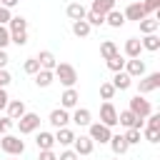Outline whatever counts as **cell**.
I'll use <instances>...</instances> for the list:
<instances>
[{
    "label": "cell",
    "instance_id": "1",
    "mask_svg": "<svg viewBox=\"0 0 160 160\" xmlns=\"http://www.w3.org/2000/svg\"><path fill=\"white\" fill-rule=\"evenodd\" d=\"M52 75H55L65 88H75V82H78V70H75L70 62H58V65L52 68Z\"/></svg>",
    "mask_w": 160,
    "mask_h": 160
},
{
    "label": "cell",
    "instance_id": "2",
    "mask_svg": "<svg viewBox=\"0 0 160 160\" xmlns=\"http://www.w3.org/2000/svg\"><path fill=\"white\" fill-rule=\"evenodd\" d=\"M0 148H2V152H8V155H22L25 152V142L18 138V135H10V132H5L2 138H0Z\"/></svg>",
    "mask_w": 160,
    "mask_h": 160
},
{
    "label": "cell",
    "instance_id": "3",
    "mask_svg": "<svg viewBox=\"0 0 160 160\" xmlns=\"http://www.w3.org/2000/svg\"><path fill=\"white\" fill-rule=\"evenodd\" d=\"M40 128V115L38 112H25L22 118H18V130L20 135H30Z\"/></svg>",
    "mask_w": 160,
    "mask_h": 160
},
{
    "label": "cell",
    "instance_id": "4",
    "mask_svg": "<svg viewBox=\"0 0 160 160\" xmlns=\"http://www.w3.org/2000/svg\"><path fill=\"white\" fill-rule=\"evenodd\" d=\"M88 135H90V140L92 142H108L110 140V135H112V130L108 128V125H102V122H90L88 125Z\"/></svg>",
    "mask_w": 160,
    "mask_h": 160
},
{
    "label": "cell",
    "instance_id": "5",
    "mask_svg": "<svg viewBox=\"0 0 160 160\" xmlns=\"http://www.w3.org/2000/svg\"><path fill=\"white\" fill-rule=\"evenodd\" d=\"M128 110H132L138 118L145 120V118L152 112V105H150V100H145L142 95H135V98H130V108H128Z\"/></svg>",
    "mask_w": 160,
    "mask_h": 160
},
{
    "label": "cell",
    "instance_id": "6",
    "mask_svg": "<svg viewBox=\"0 0 160 160\" xmlns=\"http://www.w3.org/2000/svg\"><path fill=\"white\" fill-rule=\"evenodd\" d=\"M160 88V72H150V75H142L140 82H138V95H145V92H152Z\"/></svg>",
    "mask_w": 160,
    "mask_h": 160
},
{
    "label": "cell",
    "instance_id": "7",
    "mask_svg": "<svg viewBox=\"0 0 160 160\" xmlns=\"http://www.w3.org/2000/svg\"><path fill=\"white\" fill-rule=\"evenodd\" d=\"M100 122L108 125V128H115V125H118V110H115V105H112L110 100H105V102L100 105Z\"/></svg>",
    "mask_w": 160,
    "mask_h": 160
},
{
    "label": "cell",
    "instance_id": "8",
    "mask_svg": "<svg viewBox=\"0 0 160 160\" xmlns=\"http://www.w3.org/2000/svg\"><path fill=\"white\" fill-rule=\"evenodd\" d=\"M118 122L125 125V128H140V130H142V125H145V120L138 118L132 110H122V112H118Z\"/></svg>",
    "mask_w": 160,
    "mask_h": 160
},
{
    "label": "cell",
    "instance_id": "9",
    "mask_svg": "<svg viewBox=\"0 0 160 160\" xmlns=\"http://www.w3.org/2000/svg\"><path fill=\"white\" fill-rule=\"evenodd\" d=\"M92 148H95V142L90 140V135H75V140H72V150H75L78 155H90Z\"/></svg>",
    "mask_w": 160,
    "mask_h": 160
},
{
    "label": "cell",
    "instance_id": "10",
    "mask_svg": "<svg viewBox=\"0 0 160 160\" xmlns=\"http://www.w3.org/2000/svg\"><path fill=\"white\" fill-rule=\"evenodd\" d=\"M130 78H142L145 75V60H140V58H130V60H125V68H122Z\"/></svg>",
    "mask_w": 160,
    "mask_h": 160
},
{
    "label": "cell",
    "instance_id": "11",
    "mask_svg": "<svg viewBox=\"0 0 160 160\" xmlns=\"http://www.w3.org/2000/svg\"><path fill=\"white\" fill-rule=\"evenodd\" d=\"M48 122H50L52 128H65V125L70 122V115H68L65 108H55V110L48 115Z\"/></svg>",
    "mask_w": 160,
    "mask_h": 160
},
{
    "label": "cell",
    "instance_id": "12",
    "mask_svg": "<svg viewBox=\"0 0 160 160\" xmlns=\"http://www.w3.org/2000/svg\"><path fill=\"white\" fill-rule=\"evenodd\" d=\"M70 120H72L78 128H88V125L92 122V115H90L88 108H75V112L70 115Z\"/></svg>",
    "mask_w": 160,
    "mask_h": 160
},
{
    "label": "cell",
    "instance_id": "13",
    "mask_svg": "<svg viewBox=\"0 0 160 160\" xmlns=\"http://www.w3.org/2000/svg\"><path fill=\"white\" fill-rule=\"evenodd\" d=\"M35 145H38V150H52L55 148V135L48 132V130H40L35 135Z\"/></svg>",
    "mask_w": 160,
    "mask_h": 160
},
{
    "label": "cell",
    "instance_id": "14",
    "mask_svg": "<svg viewBox=\"0 0 160 160\" xmlns=\"http://www.w3.org/2000/svg\"><path fill=\"white\" fill-rule=\"evenodd\" d=\"M125 20H142V18H148V12H145V8H142V2H130L128 8H125Z\"/></svg>",
    "mask_w": 160,
    "mask_h": 160
},
{
    "label": "cell",
    "instance_id": "15",
    "mask_svg": "<svg viewBox=\"0 0 160 160\" xmlns=\"http://www.w3.org/2000/svg\"><path fill=\"white\" fill-rule=\"evenodd\" d=\"M78 100H80L78 90H75V88H68V90L60 95V108H65V110H70V108H78Z\"/></svg>",
    "mask_w": 160,
    "mask_h": 160
},
{
    "label": "cell",
    "instance_id": "16",
    "mask_svg": "<svg viewBox=\"0 0 160 160\" xmlns=\"http://www.w3.org/2000/svg\"><path fill=\"white\" fill-rule=\"evenodd\" d=\"M8 118H12V120H18V118H22L28 110H25V102L22 100H8Z\"/></svg>",
    "mask_w": 160,
    "mask_h": 160
},
{
    "label": "cell",
    "instance_id": "17",
    "mask_svg": "<svg viewBox=\"0 0 160 160\" xmlns=\"http://www.w3.org/2000/svg\"><path fill=\"white\" fill-rule=\"evenodd\" d=\"M72 140H75V132L65 125V128H58V132H55V142H60L62 148H68V145H72Z\"/></svg>",
    "mask_w": 160,
    "mask_h": 160
},
{
    "label": "cell",
    "instance_id": "18",
    "mask_svg": "<svg viewBox=\"0 0 160 160\" xmlns=\"http://www.w3.org/2000/svg\"><path fill=\"white\" fill-rule=\"evenodd\" d=\"M140 52H142L140 38H128V40H125V55H128V58H140Z\"/></svg>",
    "mask_w": 160,
    "mask_h": 160
},
{
    "label": "cell",
    "instance_id": "19",
    "mask_svg": "<svg viewBox=\"0 0 160 160\" xmlns=\"http://www.w3.org/2000/svg\"><path fill=\"white\" fill-rule=\"evenodd\" d=\"M38 62H40L42 70H52V68L58 65V60H55V55H52L50 50H40V52H38Z\"/></svg>",
    "mask_w": 160,
    "mask_h": 160
},
{
    "label": "cell",
    "instance_id": "20",
    "mask_svg": "<svg viewBox=\"0 0 160 160\" xmlns=\"http://www.w3.org/2000/svg\"><path fill=\"white\" fill-rule=\"evenodd\" d=\"M130 85H132V78H130L125 70L115 72V78H112V88H115V90H128Z\"/></svg>",
    "mask_w": 160,
    "mask_h": 160
},
{
    "label": "cell",
    "instance_id": "21",
    "mask_svg": "<svg viewBox=\"0 0 160 160\" xmlns=\"http://www.w3.org/2000/svg\"><path fill=\"white\" fill-rule=\"evenodd\" d=\"M108 142H110V148H112V152H115V155H125V152H128V148H130V145L125 142V138H122V135H110V140H108Z\"/></svg>",
    "mask_w": 160,
    "mask_h": 160
},
{
    "label": "cell",
    "instance_id": "22",
    "mask_svg": "<svg viewBox=\"0 0 160 160\" xmlns=\"http://www.w3.org/2000/svg\"><path fill=\"white\" fill-rule=\"evenodd\" d=\"M138 22H140V32H142V35L158 32V28H160V20H158V18H142V20H138Z\"/></svg>",
    "mask_w": 160,
    "mask_h": 160
},
{
    "label": "cell",
    "instance_id": "23",
    "mask_svg": "<svg viewBox=\"0 0 160 160\" xmlns=\"http://www.w3.org/2000/svg\"><path fill=\"white\" fill-rule=\"evenodd\" d=\"M65 12H68L70 20H85V12H88V10H85V5H80V2H70Z\"/></svg>",
    "mask_w": 160,
    "mask_h": 160
},
{
    "label": "cell",
    "instance_id": "24",
    "mask_svg": "<svg viewBox=\"0 0 160 160\" xmlns=\"http://www.w3.org/2000/svg\"><path fill=\"white\" fill-rule=\"evenodd\" d=\"M105 25H110V28H122V25H125V15H122L120 10H110V12L105 15Z\"/></svg>",
    "mask_w": 160,
    "mask_h": 160
},
{
    "label": "cell",
    "instance_id": "25",
    "mask_svg": "<svg viewBox=\"0 0 160 160\" xmlns=\"http://www.w3.org/2000/svg\"><path fill=\"white\" fill-rule=\"evenodd\" d=\"M140 45H142V50H150V52L160 50V38H158V32H150V35H145V38L140 40Z\"/></svg>",
    "mask_w": 160,
    "mask_h": 160
},
{
    "label": "cell",
    "instance_id": "26",
    "mask_svg": "<svg viewBox=\"0 0 160 160\" xmlns=\"http://www.w3.org/2000/svg\"><path fill=\"white\" fill-rule=\"evenodd\" d=\"M52 80H55L52 70H42V68H40V70L35 72V85H38V88H48Z\"/></svg>",
    "mask_w": 160,
    "mask_h": 160
},
{
    "label": "cell",
    "instance_id": "27",
    "mask_svg": "<svg viewBox=\"0 0 160 160\" xmlns=\"http://www.w3.org/2000/svg\"><path fill=\"white\" fill-rule=\"evenodd\" d=\"M92 12H100V15H108L110 10H115V0H92Z\"/></svg>",
    "mask_w": 160,
    "mask_h": 160
},
{
    "label": "cell",
    "instance_id": "28",
    "mask_svg": "<svg viewBox=\"0 0 160 160\" xmlns=\"http://www.w3.org/2000/svg\"><path fill=\"white\" fill-rule=\"evenodd\" d=\"M8 30H10V32H20V30H28V20H25L22 15H15V18H10V22H8Z\"/></svg>",
    "mask_w": 160,
    "mask_h": 160
},
{
    "label": "cell",
    "instance_id": "29",
    "mask_svg": "<svg viewBox=\"0 0 160 160\" xmlns=\"http://www.w3.org/2000/svg\"><path fill=\"white\" fill-rule=\"evenodd\" d=\"M90 25H88V20H72V32L78 35V38H88L90 35Z\"/></svg>",
    "mask_w": 160,
    "mask_h": 160
},
{
    "label": "cell",
    "instance_id": "30",
    "mask_svg": "<svg viewBox=\"0 0 160 160\" xmlns=\"http://www.w3.org/2000/svg\"><path fill=\"white\" fill-rule=\"evenodd\" d=\"M115 52H120V50H118V45H115L112 40H102V42H100V55H102L105 60H108V58H112Z\"/></svg>",
    "mask_w": 160,
    "mask_h": 160
},
{
    "label": "cell",
    "instance_id": "31",
    "mask_svg": "<svg viewBox=\"0 0 160 160\" xmlns=\"http://www.w3.org/2000/svg\"><path fill=\"white\" fill-rule=\"evenodd\" d=\"M105 62H108V70H112V72H120V70L125 68V60H122V55H120V52H115V55H112V58H108Z\"/></svg>",
    "mask_w": 160,
    "mask_h": 160
},
{
    "label": "cell",
    "instance_id": "32",
    "mask_svg": "<svg viewBox=\"0 0 160 160\" xmlns=\"http://www.w3.org/2000/svg\"><path fill=\"white\" fill-rule=\"evenodd\" d=\"M85 20H88V25H90V28H100V25H105V15L92 12V10H88V12H85Z\"/></svg>",
    "mask_w": 160,
    "mask_h": 160
},
{
    "label": "cell",
    "instance_id": "33",
    "mask_svg": "<svg viewBox=\"0 0 160 160\" xmlns=\"http://www.w3.org/2000/svg\"><path fill=\"white\" fill-rule=\"evenodd\" d=\"M122 138H125L128 145H138V142H140V128H128Z\"/></svg>",
    "mask_w": 160,
    "mask_h": 160
},
{
    "label": "cell",
    "instance_id": "34",
    "mask_svg": "<svg viewBox=\"0 0 160 160\" xmlns=\"http://www.w3.org/2000/svg\"><path fill=\"white\" fill-rule=\"evenodd\" d=\"M115 88H112V82H100V98L102 100H112L115 98Z\"/></svg>",
    "mask_w": 160,
    "mask_h": 160
},
{
    "label": "cell",
    "instance_id": "35",
    "mask_svg": "<svg viewBox=\"0 0 160 160\" xmlns=\"http://www.w3.org/2000/svg\"><path fill=\"white\" fill-rule=\"evenodd\" d=\"M22 70H25L28 75H35V72L40 70V62H38V58H28V60L22 62Z\"/></svg>",
    "mask_w": 160,
    "mask_h": 160
},
{
    "label": "cell",
    "instance_id": "36",
    "mask_svg": "<svg viewBox=\"0 0 160 160\" xmlns=\"http://www.w3.org/2000/svg\"><path fill=\"white\" fill-rule=\"evenodd\" d=\"M10 42H15L18 48L28 42V30H20V32H10Z\"/></svg>",
    "mask_w": 160,
    "mask_h": 160
},
{
    "label": "cell",
    "instance_id": "37",
    "mask_svg": "<svg viewBox=\"0 0 160 160\" xmlns=\"http://www.w3.org/2000/svg\"><path fill=\"white\" fill-rule=\"evenodd\" d=\"M10 45V30H8V25H0V50H5Z\"/></svg>",
    "mask_w": 160,
    "mask_h": 160
},
{
    "label": "cell",
    "instance_id": "38",
    "mask_svg": "<svg viewBox=\"0 0 160 160\" xmlns=\"http://www.w3.org/2000/svg\"><path fill=\"white\" fill-rule=\"evenodd\" d=\"M145 120H148V125H145V128H152V130H160V112H150V115H148Z\"/></svg>",
    "mask_w": 160,
    "mask_h": 160
},
{
    "label": "cell",
    "instance_id": "39",
    "mask_svg": "<svg viewBox=\"0 0 160 160\" xmlns=\"http://www.w3.org/2000/svg\"><path fill=\"white\" fill-rule=\"evenodd\" d=\"M12 125H15V120H12V118H8V115H5V118H0V135L10 132V128H12Z\"/></svg>",
    "mask_w": 160,
    "mask_h": 160
},
{
    "label": "cell",
    "instance_id": "40",
    "mask_svg": "<svg viewBox=\"0 0 160 160\" xmlns=\"http://www.w3.org/2000/svg\"><path fill=\"white\" fill-rule=\"evenodd\" d=\"M142 128H145V125H142ZM158 138H160V130H152V128H145V140H148V142H160Z\"/></svg>",
    "mask_w": 160,
    "mask_h": 160
},
{
    "label": "cell",
    "instance_id": "41",
    "mask_svg": "<svg viewBox=\"0 0 160 160\" xmlns=\"http://www.w3.org/2000/svg\"><path fill=\"white\" fill-rule=\"evenodd\" d=\"M142 8H145V12H158L160 10V0H145Z\"/></svg>",
    "mask_w": 160,
    "mask_h": 160
},
{
    "label": "cell",
    "instance_id": "42",
    "mask_svg": "<svg viewBox=\"0 0 160 160\" xmlns=\"http://www.w3.org/2000/svg\"><path fill=\"white\" fill-rule=\"evenodd\" d=\"M58 160H80V155H78L75 150H62V152L58 155Z\"/></svg>",
    "mask_w": 160,
    "mask_h": 160
},
{
    "label": "cell",
    "instance_id": "43",
    "mask_svg": "<svg viewBox=\"0 0 160 160\" xmlns=\"http://www.w3.org/2000/svg\"><path fill=\"white\" fill-rule=\"evenodd\" d=\"M10 18H12V15H10V10L0 5V25H8V22H10Z\"/></svg>",
    "mask_w": 160,
    "mask_h": 160
},
{
    "label": "cell",
    "instance_id": "44",
    "mask_svg": "<svg viewBox=\"0 0 160 160\" xmlns=\"http://www.w3.org/2000/svg\"><path fill=\"white\" fill-rule=\"evenodd\" d=\"M10 85V72L5 68H0V88H8Z\"/></svg>",
    "mask_w": 160,
    "mask_h": 160
},
{
    "label": "cell",
    "instance_id": "45",
    "mask_svg": "<svg viewBox=\"0 0 160 160\" xmlns=\"http://www.w3.org/2000/svg\"><path fill=\"white\" fill-rule=\"evenodd\" d=\"M38 160H58V155H55L52 150H40V155H38Z\"/></svg>",
    "mask_w": 160,
    "mask_h": 160
},
{
    "label": "cell",
    "instance_id": "46",
    "mask_svg": "<svg viewBox=\"0 0 160 160\" xmlns=\"http://www.w3.org/2000/svg\"><path fill=\"white\" fill-rule=\"evenodd\" d=\"M8 100H10V98H8L5 88H0V110H5V108H8Z\"/></svg>",
    "mask_w": 160,
    "mask_h": 160
},
{
    "label": "cell",
    "instance_id": "47",
    "mask_svg": "<svg viewBox=\"0 0 160 160\" xmlns=\"http://www.w3.org/2000/svg\"><path fill=\"white\" fill-rule=\"evenodd\" d=\"M18 2H20V0H0V5H2V8H8V10H10V8H15Z\"/></svg>",
    "mask_w": 160,
    "mask_h": 160
},
{
    "label": "cell",
    "instance_id": "48",
    "mask_svg": "<svg viewBox=\"0 0 160 160\" xmlns=\"http://www.w3.org/2000/svg\"><path fill=\"white\" fill-rule=\"evenodd\" d=\"M8 60H10V58H8V52H5V50H0V68H5V65H8Z\"/></svg>",
    "mask_w": 160,
    "mask_h": 160
},
{
    "label": "cell",
    "instance_id": "49",
    "mask_svg": "<svg viewBox=\"0 0 160 160\" xmlns=\"http://www.w3.org/2000/svg\"><path fill=\"white\" fill-rule=\"evenodd\" d=\"M8 160H15V155H10V158H8Z\"/></svg>",
    "mask_w": 160,
    "mask_h": 160
}]
</instances>
